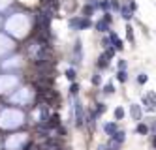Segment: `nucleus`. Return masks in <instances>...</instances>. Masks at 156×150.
Segmentation results:
<instances>
[{"label": "nucleus", "instance_id": "obj_4", "mask_svg": "<svg viewBox=\"0 0 156 150\" xmlns=\"http://www.w3.org/2000/svg\"><path fill=\"white\" fill-rule=\"evenodd\" d=\"M107 66H109V56L107 54H102L98 58V68H102V70H104V68H107Z\"/></svg>", "mask_w": 156, "mask_h": 150}, {"label": "nucleus", "instance_id": "obj_17", "mask_svg": "<svg viewBox=\"0 0 156 150\" xmlns=\"http://www.w3.org/2000/svg\"><path fill=\"white\" fill-rule=\"evenodd\" d=\"M104 111H105V105H104V103H98V107H96V113H98V114H102Z\"/></svg>", "mask_w": 156, "mask_h": 150}, {"label": "nucleus", "instance_id": "obj_20", "mask_svg": "<svg viewBox=\"0 0 156 150\" xmlns=\"http://www.w3.org/2000/svg\"><path fill=\"white\" fill-rule=\"evenodd\" d=\"M92 85H100V75H94L92 77Z\"/></svg>", "mask_w": 156, "mask_h": 150}, {"label": "nucleus", "instance_id": "obj_9", "mask_svg": "<svg viewBox=\"0 0 156 150\" xmlns=\"http://www.w3.org/2000/svg\"><path fill=\"white\" fill-rule=\"evenodd\" d=\"M107 25H109L107 21H100L98 25H96V28H98L100 32H107Z\"/></svg>", "mask_w": 156, "mask_h": 150}, {"label": "nucleus", "instance_id": "obj_2", "mask_svg": "<svg viewBox=\"0 0 156 150\" xmlns=\"http://www.w3.org/2000/svg\"><path fill=\"white\" fill-rule=\"evenodd\" d=\"M143 103L147 105L149 111H154L156 109V94H154V92H149L147 96H143Z\"/></svg>", "mask_w": 156, "mask_h": 150}, {"label": "nucleus", "instance_id": "obj_5", "mask_svg": "<svg viewBox=\"0 0 156 150\" xmlns=\"http://www.w3.org/2000/svg\"><path fill=\"white\" fill-rule=\"evenodd\" d=\"M104 130H105V133H107V135H113V133L117 131V126H115V122H109V124H105V126H104Z\"/></svg>", "mask_w": 156, "mask_h": 150}, {"label": "nucleus", "instance_id": "obj_3", "mask_svg": "<svg viewBox=\"0 0 156 150\" xmlns=\"http://www.w3.org/2000/svg\"><path fill=\"white\" fill-rule=\"evenodd\" d=\"M70 26L72 28H88V26H90V21H88V19H72Z\"/></svg>", "mask_w": 156, "mask_h": 150}, {"label": "nucleus", "instance_id": "obj_16", "mask_svg": "<svg viewBox=\"0 0 156 150\" xmlns=\"http://www.w3.org/2000/svg\"><path fill=\"white\" fill-rule=\"evenodd\" d=\"M147 79H149L147 75H145V73H141V75L137 77V83H139V85H143V83H147Z\"/></svg>", "mask_w": 156, "mask_h": 150}, {"label": "nucleus", "instance_id": "obj_7", "mask_svg": "<svg viewBox=\"0 0 156 150\" xmlns=\"http://www.w3.org/2000/svg\"><path fill=\"white\" fill-rule=\"evenodd\" d=\"M75 62H81V41H75Z\"/></svg>", "mask_w": 156, "mask_h": 150}, {"label": "nucleus", "instance_id": "obj_15", "mask_svg": "<svg viewBox=\"0 0 156 150\" xmlns=\"http://www.w3.org/2000/svg\"><path fill=\"white\" fill-rule=\"evenodd\" d=\"M104 92H105V94H113V92H115L113 85H111V83H109V85H105V86H104Z\"/></svg>", "mask_w": 156, "mask_h": 150}, {"label": "nucleus", "instance_id": "obj_18", "mask_svg": "<svg viewBox=\"0 0 156 150\" xmlns=\"http://www.w3.org/2000/svg\"><path fill=\"white\" fill-rule=\"evenodd\" d=\"M66 77H68L70 81H73V79H75V72H73V70H68V72H66Z\"/></svg>", "mask_w": 156, "mask_h": 150}, {"label": "nucleus", "instance_id": "obj_1", "mask_svg": "<svg viewBox=\"0 0 156 150\" xmlns=\"http://www.w3.org/2000/svg\"><path fill=\"white\" fill-rule=\"evenodd\" d=\"M75 124L77 126H79V128H81V126H83V122H85V114H83V105H81V103L79 101H77L75 99Z\"/></svg>", "mask_w": 156, "mask_h": 150}, {"label": "nucleus", "instance_id": "obj_19", "mask_svg": "<svg viewBox=\"0 0 156 150\" xmlns=\"http://www.w3.org/2000/svg\"><path fill=\"white\" fill-rule=\"evenodd\" d=\"M77 90H79V86H77V85H72V88H70L72 96H75V94H77Z\"/></svg>", "mask_w": 156, "mask_h": 150}, {"label": "nucleus", "instance_id": "obj_22", "mask_svg": "<svg viewBox=\"0 0 156 150\" xmlns=\"http://www.w3.org/2000/svg\"><path fill=\"white\" fill-rule=\"evenodd\" d=\"M119 68H120V70H124V68H126V62L120 60V62H119Z\"/></svg>", "mask_w": 156, "mask_h": 150}, {"label": "nucleus", "instance_id": "obj_12", "mask_svg": "<svg viewBox=\"0 0 156 150\" xmlns=\"http://www.w3.org/2000/svg\"><path fill=\"white\" fill-rule=\"evenodd\" d=\"M115 118H117V120L124 118V109H122V107H117V109H115Z\"/></svg>", "mask_w": 156, "mask_h": 150}, {"label": "nucleus", "instance_id": "obj_11", "mask_svg": "<svg viewBox=\"0 0 156 150\" xmlns=\"http://www.w3.org/2000/svg\"><path fill=\"white\" fill-rule=\"evenodd\" d=\"M120 15L124 17V19H132V13H130V9L124 6V8H120Z\"/></svg>", "mask_w": 156, "mask_h": 150}, {"label": "nucleus", "instance_id": "obj_13", "mask_svg": "<svg viewBox=\"0 0 156 150\" xmlns=\"http://www.w3.org/2000/svg\"><path fill=\"white\" fill-rule=\"evenodd\" d=\"M126 36H128V40L133 43V30H132V26H130V25L126 26Z\"/></svg>", "mask_w": 156, "mask_h": 150}, {"label": "nucleus", "instance_id": "obj_21", "mask_svg": "<svg viewBox=\"0 0 156 150\" xmlns=\"http://www.w3.org/2000/svg\"><path fill=\"white\" fill-rule=\"evenodd\" d=\"M111 8H113V9H119V2H117V0H113V2H111Z\"/></svg>", "mask_w": 156, "mask_h": 150}, {"label": "nucleus", "instance_id": "obj_14", "mask_svg": "<svg viewBox=\"0 0 156 150\" xmlns=\"http://www.w3.org/2000/svg\"><path fill=\"white\" fill-rule=\"evenodd\" d=\"M147 131H149V128H147V126H145V124H139V126H137V133L145 135V133H147Z\"/></svg>", "mask_w": 156, "mask_h": 150}, {"label": "nucleus", "instance_id": "obj_10", "mask_svg": "<svg viewBox=\"0 0 156 150\" xmlns=\"http://www.w3.org/2000/svg\"><path fill=\"white\" fill-rule=\"evenodd\" d=\"M132 117L136 118V120H139V117H141V113H139V107H137V105H132Z\"/></svg>", "mask_w": 156, "mask_h": 150}, {"label": "nucleus", "instance_id": "obj_8", "mask_svg": "<svg viewBox=\"0 0 156 150\" xmlns=\"http://www.w3.org/2000/svg\"><path fill=\"white\" fill-rule=\"evenodd\" d=\"M117 79L120 81V83H126V81H128V73H126L124 70H120V72L117 73Z\"/></svg>", "mask_w": 156, "mask_h": 150}, {"label": "nucleus", "instance_id": "obj_6", "mask_svg": "<svg viewBox=\"0 0 156 150\" xmlns=\"http://www.w3.org/2000/svg\"><path fill=\"white\" fill-rule=\"evenodd\" d=\"M111 137H113V141L119 143V145H120V143H124V131H115Z\"/></svg>", "mask_w": 156, "mask_h": 150}]
</instances>
